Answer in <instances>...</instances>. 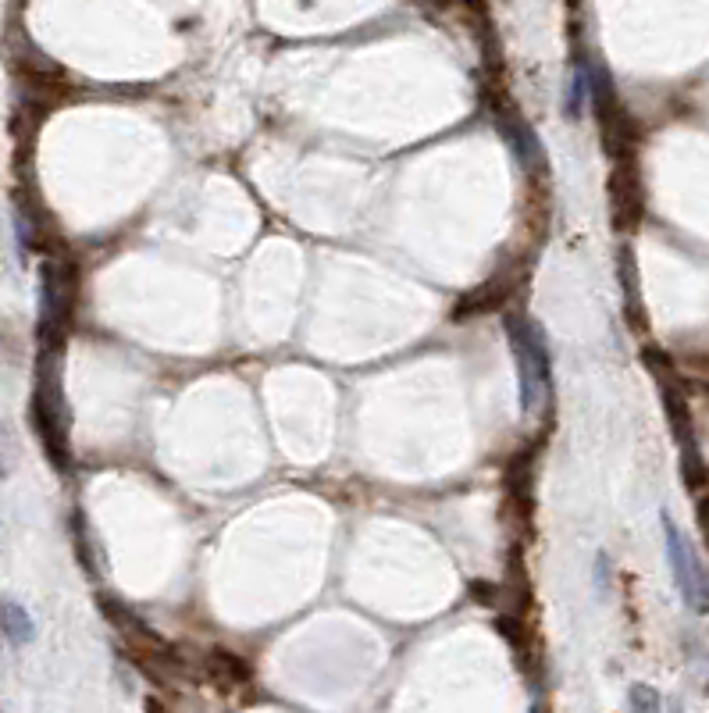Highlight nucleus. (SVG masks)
<instances>
[{"label": "nucleus", "instance_id": "nucleus-1", "mask_svg": "<svg viewBox=\"0 0 709 713\" xmlns=\"http://www.w3.org/2000/svg\"><path fill=\"white\" fill-rule=\"evenodd\" d=\"M663 535H667V557H670V571H674V582L681 599L688 603V610L695 614H706L709 610V578L706 567H702L699 553H695L692 542L681 535V528L663 517Z\"/></svg>", "mask_w": 709, "mask_h": 713}, {"label": "nucleus", "instance_id": "nucleus-2", "mask_svg": "<svg viewBox=\"0 0 709 713\" xmlns=\"http://www.w3.org/2000/svg\"><path fill=\"white\" fill-rule=\"evenodd\" d=\"M631 706H635V710H660V696H656V689H649V685H635V689H631Z\"/></svg>", "mask_w": 709, "mask_h": 713}, {"label": "nucleus", "instance_id": "nucleus-3", "mask_svg": "<svg viewBox=\"0 0 709 713\" xmlns=\"http://www.w3.org/2000/svg\"><path fill=\"white\" fill-rule=\"evenodd\" d=\"M702 528H706V539H709V500L702 503Z\"/></svg>", "mask_w": 709, "mask_h": 713}]
</instances>
